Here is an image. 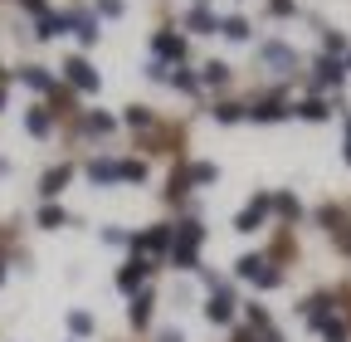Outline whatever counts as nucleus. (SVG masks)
<instances>
[{
    "instance_id": "1",
    "label": "nucleus",
    "mask_w": 351,
    "mask_h": 342,
    "mask_svg": "<svg viewBox=\"0 0 351 342\" xmlns=\"http://www.w3.org/2000/svg\"><path fill=\"white\" fill-rule=\"evenodd\" d=\"M200 240H205V225L200 220H181L176 225V244H171V264L176 269H195L200 264Z\"/></svg>"
},
{
    "instance_id": "2",
    "label": "nucleus",
    "mask_w": 351,
    "mask_h": 342,
    "mask_svg": "<svg viewBox=\"0 0 351 342\" xmlns=\"http://www.w3.org/2000/svg\"><path fill=\"white\" fill-rule=\"evenodd\" d=\"M269 216H274V196H269V191H258V196L239 210V216H234V230H239V235H254Z\"/></svg>"
},
{
    "instance_id": "3",
    "label": "nucleus",
    "mask_w": 351,
    "mask_h": 342,
    "mask_svg": "<svg viewBox=\"0 0 351 342\" xmlns=\"http://www.w3.org/2000/svg\"><path fill=\"white\" fill-rule=\"evenodd\" d=\"M64 78L73 83L78 93H98V89H103V78H98V69L88 64L83 54H69V59H64Z\"/></svg>"
},
{
    "instance_id": "4",
    "label": "nucleus",
    "mask_w": 351,
    "mask_h": 342,
    "mask_svg": "<svg viewBox=\"0 0 351 342\" xmlns=\"http://www.w3.org/2000/svg\"><path fill=\"white\" fill-rule=\"evenodd\" d=\"M171 244H176V225H152V230H142V235H132V249L137 254H171Z\"/></svg>"
},
{
    "instance_id": "5",
    "label": "nucleus",
    "mask_w": 351,
    "mask_h": 342,
    "mask_svg": "<svg viewBox=\"0 0 351 342\" xmlns=\"http://www.w3.org/2000/svg\"><path fill=\"white\" fill-rule=\"evenodd\" d=\"M186 34H176V30H156L152 34V59H161V64H181L186 59Z\"/></svg>"
},
{
    "instance_id": "6",
    "label": "nucleus",
    "mask_w": 351,
    "mask_h": 342,
    "mask_svg": "<svg viewBox=\"0 0 351 342\" xmlns=\"http://www.w3.org/2000/svg\"><path fill=\"white\" fill-rule=\"evenodd\" d=\"M147 279H152V260H147V254H132V260L117 269V288L122 293H142Z\"/></svg>"
},
{
    "instance_id": "7",
    "label": "nucleus",
    "mask_w": 351,
    "mask_h": 342,
    "mask_svg": "<svg viewBox=\"0 0 351 342\" xmlns=\"http://www.w3.org/2000/svg\"><path fill=\"white\" fill-rule=\"evenodd\" d=\"M341 78H346V64H341V59L322 54V59L313 64V89H341Z\"/></svg>"
},
{
    "instance_id": "8",
    "label": "nucleus",
    "mask_w": 351,
    "mask_h": 342,
    "mask_svg": "<svg viewBox=\"0 0 351 342\" xmlns=\"http://www.w3.org/2000/svg\"><path fill=\"white\" fill-rule=\"evenodd\" d=\"M234 308H239V304H234V288L225 284V288H215V293H210L205 318H210V323H234Z\"/></svg>"
},
{
    "instance_id": "9",
    "label": "nucleus",
    "mask_w": 351,
    "mask_h": 342,
    "mask_svg": "<svg viewBox=\"0 0 351 342\" xmlns=\"http://www.w3.org/2000/svg\"><path fill=\"white\" fill-rule=\"evenodd\" d=\"M249 117H254V122H283V117H293V108H288L278 93H269V98H258V103L249 108Z\"/></svg>"
},
{
    "instance_id": "10",
    "label": "nucleus",
    "mask_w": 351,
    "mask_h": 342,
    "mask_svg": "<svg viewBox=\"0 0 351 342\" xmlns=\"http://www.w3.org/2000/svg\"><path fill=\"white\" fill-rule=\"evenodd\" d=\"M69 181H73V166H69V161H64V166H49V171L39 176V196H44V201H54Z\"/></svg>"
},
{
    "instance_id": "11",
    "label": "nucleus",
    "mask_w": 351,
    "mask_h": 342,
    "mask_svg": "<svg viewBox=\"0 0 351 342\" xmlns=\"http://www.w3.org/2000/svg\"><path fill=\"white\" fill-rule=\"evenodd\" d=\"M298 313L307 318V328L327 323V318H332V293H313V298H302V304H298Z\"/></svg>"
},
{
    "instance_id": "12",
    "label": "nucleus",
    "mask_w": 351,
    "mask_h": 342,
    "mask_svg": "<svg viewBox=\"0 0 351 342\" xmlns=\"http://www.w3.org/2000/svg\"><path fill=\"white\" fill-rule=\"evenodd\" d=\"M186 30H191V34H219V20L210 15V0H195V5H191Z\"/></svg>"
},
{
    "instance_id": "13",
    "label": "nucleus",
    "mask_w": 351,
    "mask_h": 342,
    "mask_svg": "<svg viewBox=\"0 0 351 342\" xmlns=\"http://www.w3.org/2000/svg\"><path fill=\"white\" fill-rule=\"evenodd\" d=\"M152 313H156V293H152V288L132 293V313H127V318H132V328H147V323H152Z\"/></svg>"
},
{
    "instance_id": "14",
    "label": "nucleus",
    "mask_w": 351,
    "mask_h": 342,
    "mask_svg": "<svg viewBox=\"0 0 351 342\" xmlns=\"http://www.w3.org/2000/svg\"><path fill=\"white\" fill-rule=\"evenodd\" d=\"M88 181H93V186H112V181H122V161H108V157L88 161Z\"/></svg>"
},
{
    "instance_id": "15",
    "label": "nucleus",
    "mask_w": 351,
    "mask_h": 342,
    "mask_svg": "<svg viewBox=\"0 0 351 342\" xmlns=\"http://www.w3.org/2000/svg\"><path fill=\"white\" fill-rule=\"evenodd\" d=\"M20 83H25V89H34V93H54V73H49V69H39V64L20 69Z\"/></svg>"
},
{
    "instance_id": "16",
    "label": "nucleus",
    "mask_w": 351,
    "mask_h": 342,
    "mask_svg": "<svg viewBox=\"0 0 351 342\" xmlns=\"http://www.w3.org/2000/svg\"><path fill=\"white\" fill-rule=\"evenodd\" d=\"M69 20H73V34L83 39V45H98V15H83V10H69Z\"/></svg>"
},
{
    "instance_id": "17",
    "label": "nucleus",
    "mask_w": 351,
    "mask_h": 342,
    "mask_svg": "<svg viewBox=\"0 0 351 342\" xmlns=\"http://www.w3.org/2000/svg\"><path fill=\"white\" fill-rule=\"evenodd\" d=\"M25 133H29V137H49V133H54L49 108H29V113H25Z\"/></svg>"
},
{
    "instance_id": "18",
    "label": "nucleus",
    "mask_w": 351,
    "mask_h": 342,
    "mask_svg": "<svg viewBox=\"0 0 351 342\" xmlns=\"http://www.w3.org/2000/svg\"><path fill=\"white\" fill-rule=\"evenodd\" d=\"M69 220H73V216H69L64 205H54V201H44V205H39V230H64Z\"/></svg>"
},
{
    "instance_id": "19",
    "label": "nucleus",
    "mask_w": 351,
    "mask_h": 342,
    "mask_svg": "<svg viewBox=\"0 0 351 342\" xmlns=\"http://www.w3.org/2000/svg\"><path fill=\"white\" fill-rule=\"evenodd\" d=\"M64 30H73L69 15H44V20H34V39H59Z\"/></svg>"
},
{
    "instance_id": "20",
    "label": "nucleus",
    "mask_w": 351,
    "mask_h": 342,
    "mask_svg": "<svg viewBox=\"0 0 351 342\" xmlns=\"http://www.w3.org/2000/svg\"><path fill=\"white\" fill-rule=\"evenodd\" d=\"M269 69H298V54L288 49V45H263V54H258Z\"/></svg>"
},
{
    "instance_id": "21",
    "label": "nucleus",
    "mask_w": 351,
    "mask_h": 342,
    "mask_svg": "<svg viewBox=\"0 0 351 342\" xmlns=\"http://www.w3.org/2000/svg\"><path fill=\"white\" fill-rule=\"evenodd\" d=\"M293 117H302V122H327V117H332V108H327L322 98H302V103L293 108Z\"/></svg>"
},
{
    "instance_id": "22",
    "label": "nucleus",
    "mask_w": 351,
    "mask_h": 342,
    "mask_svg": "<svg viewBox=\"0 0 351 342\" xmlns=\"http://www.w3.org/2000/svg\"><path fill=\"white\" fill-rule=\"evenodd\" d=\"M200 83H205V89H225V83H230V64L225 59H210L200 69Z\"/></svg>"
},
{
    "instance_id": "23",
    "label": "nucleus",
    "mask_w": 351,
    "mask_h": 342,
    "mask_svg": "<svg viewBox=\"0 0 351 342\" xmlns=\"http://www.w3.org/2000/svg\"><path fill=\"white\" fill-rule=\"evenodd\" d=\"M186 176H191V186H215V181H219V166H215V161H191Z\"/></svg>"
},
{
    "instance_id": "24",
    "label": "nucleus",
    "mask_w": 351,
    "mask_h": 342,
    "mask_svg": "<svg viewBox=\"0 0 351 342\" xmlns=\"http://www.w3.org/2000/svg\"><path fill=\"white\" fill-rule=\"evenodd\" d=\"M112 127H117V117H112V113H103V108H93V113L83 117V133H93V137L112 133Z\"/></svg>"
},
{
    "instance_id": "25",
    "label": "nucleus",
    "mask_w": 351,
    "mask_h": 342,
    "mask_svg": "<svg viewBox=\"0 0 351 342\" xmlns=\"http://www.w3.org/2000/svg\"><path fill=\"white\" fill-rule=\"evenodd\" d=\"M219 34L234 39V45H244V39H249L254 30H249V20H244V15H230V20H219Z\"/></svg>"
},
{
    "instance_id": "26",
    "label": "nucleus",
    "mask_w": 351,
    "mask_h": 342,
    "mask_svg": "<svg viewBox=\"0 0 351 342\" xmlns=\"http://www.w3.org/2000/svg\"><path fill=\"white\" fill-rule=\"evenodd\" d=\"M171 83H176L181 93H200V73H191L186 64H176V69H171Z\"/></svg>"
},
{
    "instance_id": "27",
    "label": "nucleus",
    "mask_w": 351,
    "mask_h": 342,
    "mask_svg": "<svg viewBox=\"0 0 351 342\" xmlns=\"http://www.w3.org/2000/svg\"><path fill=\"white\" fill-rule=\"evenodd\" d=\"M244 318H249L254 332H269V328H274V318H269V308H263V304H244Z\"/></svg>"
},
{
    "instance_id": "28",
    "label": "nucleus",
    "mask_w": 351,
    "mask_h": 342,
    "mask_svg": "<svg viewBox=\"0 0 351 342\" xmlns=\"http://www.w3.org/2000/svg\"><path fill=\"white\" fill-rule=\"evenodd\" d=\"M274 210H278L283 220H298V216H302V205H298V196H288V191H278V196H274Z\"/></svg>"
},
{
    "instance_id": "29",
    "label": "nucleus",
    "mask_w": 351,
    "mask_h": 342,
    "mask_svg": "<svg viewBox=\"0 0 351 342\" xmlns=\"http://www.w3.org/2000/svg\"><path fill=\"white\" fill-rule=\"evenodd\" d=\"M263 264H269V260H263V254H244V260H239V264H234V274H239V279H249V284H254V279H258V269H263Z\"/></svg>"
},
{
    "instance_id": "30",
    "label": "nucleus",
    "mask_w": 351,
    "mask_h": 342,
    "mask_svg": "<svg viewBox=\"0 0 351 342\" xmlns=\"http://www.w3.org/2000/svg\"><path fill=\"white\" fill-rule=\"evenodd\" d=\"M152 122H156L152 108H142V103H132V108H127V127H137V133H142V127H152Z\"/></svg>"
},
{
    "instance_id": "31",
    "label": "nucleus",
    "mask_w": 351,
    "mask_h": 342,
    "mask_svg": "<svg viewBox=\"0 0 351 342\" xmlns=\"http://www.w3.org/2000/svg\"><path fill=\"white\" fill-rule=\"evenodd\" d=\"M239 117H249V108H244V103H219V108H215V122H225V127H230V122H239Z\"/></svg>"
},
{
    "instance_id": "32",
    "label": "nucleus",
    "mask_w": 351,
    "mask_h": 342,
    "mask_svg": "<svg viewBox=\"0 0 351 342\" xmlns=\"http://www.w3.org/2000/svg\"><path fill=\"white\" fill-rule=\"evenodd\" d=\"M69 332H73V337H88V332H93V313L73 308V313H69Z\"/></svg>"
},
{
    "instance_id": "33",
    "label": "nucleus",
    "mask_w": 351,
    "mask_h": 342,
    "mask_svg": "<svg viewBox=\"0 0 351 342\" xmlns=\"http://www.w3.org/2000/svg\"><path fill=\"white\" fill-rule=\"evenodd\" d=\"M122 181H147V161H137V157L122 161Z\"/></svg>"
},
{
    "instance_id": "34",
    "label": "nucleus",
    "mask_w": 351,
    "mask_h": 342,
    "mask_svg": "<svg viewBox=\"0 0 351 342\" xmlns=\"http://www.w3.org/2000/svg\"><path fill=\"white\" fill-rule=\"evenodd\" d=\"M317 332H322L327 342H346V328H341L337 318H327V323H317Z\"/></svg>"
},
{
    "instance_id": "35",
    "label": "nucleus",
    "mask_w": 351,
    "mask_h": 342,
    "mask_svg": "<svg viewBox=\"0 0 351 342\" xmlns=\"http://www.w3.org/2000/svg\"><path fill=\"white\" fill-rule=\"evenodd\" d=\"M322 45H327V54H332V59H337V54H346V39H341L337 30H327V34H322Z\"/></svg>"
},
{
    "instance_id": "36",
    "label": "nucleus",
    "mask_w": 351,
    "mask_h": 342,
    "mask_svg": "<svg viewBox=\"0 0 351 342\" xmlns=\"http://www.w3.org/2000/svg\"><path fill=\"white\" fill-rule=\"evenodd\" d=\"M122 10H127L122 0H98V15H103V20H122Z\"/></svg>"
},
{
    "instance_id": "37",
    "label": "nucleus",
    "mask_w": 351,
    "mask_h": 342,
    "mask_svg": "<svg viewBox=\"0 0 351 342\" xmlns=\"http://www.w3.org/2000/svg\"><path fill=\"white\" fill-rule=\"evenodd\" d=\"M147 78H152V83H166V78H171V64L152 59V64H147Z\"/></svg>"
},
{
    "instance_id": "38",
    "label": "nucleus",
    "mask_w": 351,
    "mask_h": 342,
    "mask_svg": "<svg viewBox=\"0 0 351 342\" xmlns=\"http://www.w3.org/2000/svg\"><path fill=\"white\" fill-rule=\"evenodd\" d=\"M103 244H132V235H127L122 225H108V230H103Z\"/></svg>"
},
{
    "instance_id": "39",
    "label": "nucleus",
    "mask_w": 351,
    "mask_h": 342,
    "mask_svg": "<svg viewBox=\"0 0 351 342\" xmlns=\"http://www.w3.org/2000/svg\"><path fill=\"white\" fill-rule=\"evenodd\" d=\"M269 10H274V15H283V20H288V15H298V0H269Z\"/></svg>"
},
{
    "instance_id": "40",
    "label": "nucleus",
    "mask_w": 351,
    "mask_h": 342,
    "mask_svg": "<svg viewBox=\"0 0 351 342\" xmlns=\"http://www.w3.org/2000/svg\"><path fill=\"white\" fill-rule=\"evenodd\" d=\"M20 5H25L34 20H44V15H49V5H44V0H20Z\"/></svg>"
},
{
    "instance_id": "41",
    "label": "nucleus",
    "mask_w": 351,
    "mask_h": 342,
    "mask_svg": "<svg viewBox=\"0 0 351 342\" xmlns=\"http://www.w3.org/2000/svg\"><path fill=\"white\" fill-rule=\"evenodd\" d=\"M156 342H186V332H181V328H161Z\"/></svg>"
},
{
    "instance_id": "42",
    "label": "nucleus",
    "mask_w": 351,
    "mask_h": 342,
    "mask_svg": "<svg viewBox=\"0 0 351 342\" xmlns=\"http://www.w3.org/2000/svg\"><path fill=\"white\" fill-rule=\"evenodd\" d=\"M337 244H341V249H346V254H351V225H346V230H341V235H337Z\"/></svg>"
},
{
    "instance_id": "43",
    "label": "nucleus",
    "mask_w": 351,
    "mask_h": 342,
    "mask_svg": "<svg viewBox=\"0 0 351 342\" xmlns=\"http://www.w3.org/2000/svg\"><path fill=\"white\" fill-rule=\"evenodd\" d=\"M263 342H283V332H278V328H269V332H263Z\"/></svg>"
},
{
    "instance_id": "44",
    "label": "nucleus",
    "mask_w": 351,
    "mask_h": 342,
    "mask_svg": "<svg viewBox=\"0 0 351 342\" xmlns=\"http://www.w3.org/2000/svg\"><path fill=\"white\" fill-rule=\"evenodd\" d=\"M346 161H351V122H346Z\"/></svg>"
},
{
    "instance_id": "45",
    "label": "nucleus",
    "mask_w": 351,
    "mask_h": 342,
    "mask_svg": "<svg viewBox=\"0 0 351 342\" xmlns=\"http://www.w3.org/2000/svg\"><path fill=\"white\" fill-rule=\"evenodd\" d=\"M0 176H10V161H5V157H0Z\"/></svg>"
},
{
    "instance_id": "46",
    "label": "nucleus",
    "mask_w": 351,
    "mask_h": 342,
    "mask_svg": "<svg viewBox=\"0 0 351 342\" xmlns=\"http://www.w3.org/2000/svg\"><path fill=\"white\" fill-rule=\"evenodd\" d=\"M341 64H346V73H351V49H346V59H341Z\"/></svg>"
},
{
    "instance_id": "47",
    "label": "nucleus",
    "mask_w": 351,
    "mask_h": 342,
    "mask_svg": "<svg viewBox=\"0 0 351 342\" xmlns=\"http://www.w3.org/2000/svg\"><path fill=\"white\" fill-rule=\"evenodd\" d=\"M0 89H5V64H0Z\"/></svg>"
},
{
    "instance_id": "48",
    "label": "nucleus",
    "mask_w": 351,
    "mask_h": 342,
    "mask_svg": "<svg viewBox=\"0 0 351 342\" xmlns=\"http://www.w3.org/2000/svg\"><path fill=\"white\" fill-rule=\"evenodd\" d=\"M0 113H5V89H0Z\"/></svg>"
},
{
    "instance_id": "49",
    "label": "nucleus",
    "mask_w": 351,
    "mask_h": 342,
    "mask_svg": "<svg viewBox=\"0 0 351 342\" xmlns=\"http://www.w3.org/2000/svg\"><path fill=\"white\" fill-rule=\"evenodd\" d=\"M0 284H5V264H0Z\"/></svg>"
}]
</instances>
